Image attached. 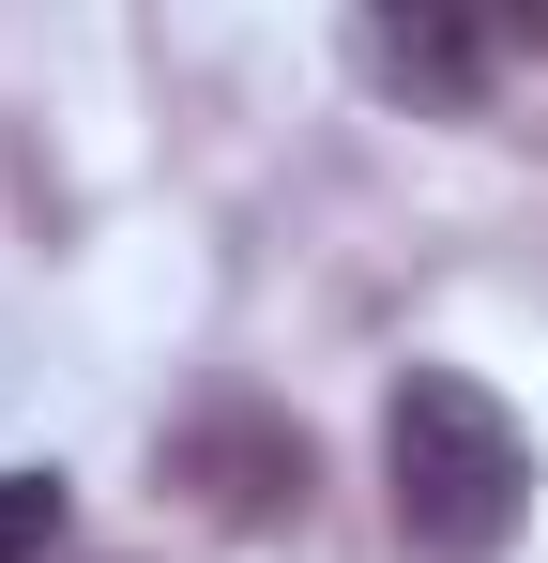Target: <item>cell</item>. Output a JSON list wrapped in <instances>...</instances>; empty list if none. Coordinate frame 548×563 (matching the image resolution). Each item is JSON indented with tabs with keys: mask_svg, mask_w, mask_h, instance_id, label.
Instances as JSON below:
<instances>
[{
	"mask_svg": "<svg viewBox=\"0 0 548 563\" xmlns=\"http://www.w3.org/2000/svg\"><path fill=\"white\" fill-rule=\"evenodd\" d=\"M381 503L412 563H503L534 518V427L472 366H412L381 396Z\"/></svg>",
	"mask_w": 548,
	"mask_h": 563,
	"instance_id": "1",
	"label": "cell"
},
{
	"mask_svg": "<svg viewBox=\"0 0 548 563\" xmlns=\"http://www.w3.org/2000/svg\"><path fill=\"white\" fill-rule=\"evenodd\" d=\"M168 487L198 503V518H229V533H289V518H305V487H320V457H305V427H289V411L213 396V411H183V427H168Z\"/></svg>",
	"mask_w": 548,
	"mask_h": 563,
	"instance_id": "2",
	"label": "cell"
},
{
	"mask_svg": "<svg viewBox=\"0 0 548 563\" xmlns=\"http://www.w3.org/2000/svg\"><path fill=\"white\" fill-rule=\"evenodd\" d=\"M503 15H442V0H412V15H365V77L381 92H412V107H472L487 77H503Z\"/></svg>",
	"mask_w": 548,
	"mask_h": 563,
	"instance_id": "3",
	"label": "cell"
},
{
	"mask_svg": "<svg viewBox=\"0 0 548 563\" xmlns=\"http://www.w3.org/2000/svg\"><path fill=\"white\" fill-rule=\"evenodd\" d=\"M62 518H77V487H62L46 457L0 472V563H46V549H62Z\"/></svg>",
	"mask_w": 548,
	"mask_h": 563,
	"instance_id": "4",
	"label": "cell"
}]
</instances>
